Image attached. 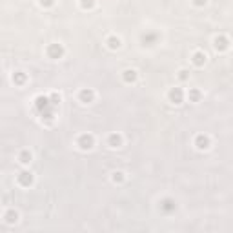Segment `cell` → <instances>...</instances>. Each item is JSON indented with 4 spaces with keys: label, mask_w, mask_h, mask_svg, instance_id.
<instances>
[{
    "label": "cell",
    "mask_w": 233,
    "mask_h": 233,
    "mask_svg": "<svg viewBox=\"0 0 233 233\" xmlns=\"http://www.w3.org/2000/svg\"><path fill=\"white\" fill-rule=\"evenodd\" d=\"M109 144H111L113 147H116V146L120 144V137H116V135H111V137H109Z\"/></svg>",
    "instance_id": "obj_10"
},
{
    "label": "cell",
    "mask_w": 233,
    "mask_h": 233,
    "mask_svg": "<svg viewBox=\"0 0 233 233\" xmlns=\"http://www.w3.org/2000/svg\"><path fill=\"white\" fill-rule=\"evenodd\" d=\"M31 181H33V177H31V173H20V177H18V182L22 184V186H29L31 184Z\"/></svg>",
    "instance_id": "obj_3"
},
{
    "label": "cell",
    "mask_w": 233,
    "mask_h": 233,
    "mask_svg": "<svg viewBox=\"0 0 233 233\" xmlns=\"http://www.w3.org/2000/svg\"><path fill=\"white\" fill-rule=\"evenodd\" d=\"M193 62L197 66H202L204 62H206V57L202 55V53H195V57H193Z\"/></svg>",
    "instance_id": "obj_6"
},
{
    "label": "cell",
    "mask_w": 233,
    "mask_h": 233,
    "mask_svg": "<svg viewBox=\"0 0 233 233\" xmlns=\"http://www.w3.org/2000/svg\"><path fill=\"white\" fill-rule=\"evenodd\" d=\"M49 55H51V57H55V58H58V57L62 55V47L57 46V44H53V46L49 47Z\"/></svg>",
    "instance_id": "obj_4"
},
{
    "label": "cell",
    "mask_w": 233,
    "mask_h": 233,
    "mask_svg": "<svg viewBox=\"0 0 233 233\" xmlns=\"http://www.w3.org/2000/svg\"><path fill=\"white\" fill-rule=\"evenodd\" d=\"M78 146L82 147V150H91V147H93V139L89 135H82L78 139Z\"/></svg>",
    "instance_id": "obj_1"
},
{
    "label": "cell",
    "mask_w": 233,
    "mask_h": 233,
    "mask_svg": "<svg viewBox=\"0 0 233 233\" xmlns=\"http://www.w3.org/2000/svg\"><path fill=\"white\" fill-rule=\"evenodd\" d=\"M17 220V213H7V222L11 224V222H15Z\"/></svg>",
    "instance_id": "obj_13"
},
{
    "label": "cell",
    "mask_w": 233,
    "mask_h": 233,
    "mask_svg": "<svg viewBox=\"0 0 233 233\" xmlns=\"http://www.w3.org/2000/svg\"><path fill=\"white\" fill-rule=\"evenodd\" d=\"M208 139H206V137H202V135H200V137H197V147H198V150H206V147H208Z\"/></svg>",
    "instance_id": "obj_5"
},
{
    "label": "cell",
    "mask_w": 233,
    "mask_h": 233,
    "mask_svg": "<svg viewBox=\"0 0 233 233\" xmlns=\"http://www.w3.org/2000/svg\"><path fill=\"white\" fill-rule=\"evenodd\" d=\"M42 4H44V6H51L53 0H42Z\"/></svg>",
    "instance_id": "obj_16"
},
{
    "label": "cell",
    "mask_w": 233,
    "mask_h": 233,
    "mask_svg": "<svg viewBox=\"0 0 233 233\" xmlns=\"http://www.w3.org/2000/svg\"><path fill=\"white\" fill-rule=\"evenodd\" d=\"M215 47H217V49H226V47H228L226 40H224V38H215Z\"/></svg>",
    "instance_id": "obj_8"
},
{
    "label": "cell",
    "mask_w": 233,
    "mask_h": 233,
    "mask_svg": "<svg viewBox=\"0 0 233 233\" xmlns=\"http://www.w3.org/2000/svg\"><path fill=\"white\" fill-rule=\"evenodd\" d=\"M82 6L84 7H91L93 6V0H82Z\"/></svg>",
    "instance_id": "obj_14"
},
{
    "label": "cell",
    "mask_w": 233,
    "mask_h": 233,
    "mask_svg": "<svg viewBox=\"0 0 233 233\" xmlns=\"http://www.w3.org/2000/svg\"><path fill=\"white\" fill-rule=\"evenodd\" d=\"M80 99H82L84 102H91V99H93V93H91V91H86V89H84V91L80 93Z\"/></svg>",
    "instance_id": "obj_7"
},
{
    "label": "cell",
    "mask_w": 233,
    "mask_h": 233,
    "mask_svg": "<svg viewBox=\"0 0 233 233\" xmlns=\"http://www.w3.org/2000/svg\"><path fill=\"white\" fill-rule=\"evenodd\" d=\"M29 160H31V155H29L27 151H24L22 155H20V162H24V164H27Z\"/></svg>",
    "instance_id": "obj_11"
},
{
    "label": "cell",
    "mask_w": 233,
    "mask_h": 233,
    "mask_svg": "<svg viewBox=\"0 0 233 233\" xmlns=\"http://www.w3.org/2000/svg\"><path fill=\"white\" fill-rule=\"evenodd\" d=\"M119 46H120V40L119 38H109V47L115 49V47H119Z\"/></svg>",
    "instance_id": "obj_12"
},
{
    "label": "cell",
    "mask_w": 233,
    "mask_h": 233,
    "mask_svg": "<svg viewBox=\"0 0 233 233\" xmlns=\"http://www.w3.org/2000/svg\"><path fill=\"white\" fill-rule=\"evenodd\" d=\"M195 4H197V6H204L206 0H195Z\"/></svg>",
    "instance_id": "obj_15"
},
{
    "label": "cell",
    "mask_w": 233,
    "mask_h": 233,
    "mask_svg": "<svg viewBox=\"0 0 233 233\" xmlns=\"http://www.w3.org/2000/svg\"><path fill=\"white\" fill-rule=\"evenodd\" d=\"M124 78L128 80V82H129V80H135V78H137V73H135L133 69H128V71H126V75H124Z\"/></svg>",
    "instance_id": "obj_9"
},
{
    "label": "cell",
    "mask_w": 233,
    "mask_h": 233,
    "mask_svg": "<svg viewBox=\"0 0 233 233\" xmlns=\"http://www.w3.org/2000/svg\"><path fill=\"white\" fill-rule=\"evenodd\" d=\"M169 99H171L175 104H181V102H182V91L178 89V88L171 89V93H169Z\"/></svg>",
    "instance_id": "obj_2"
}]
</instances>
